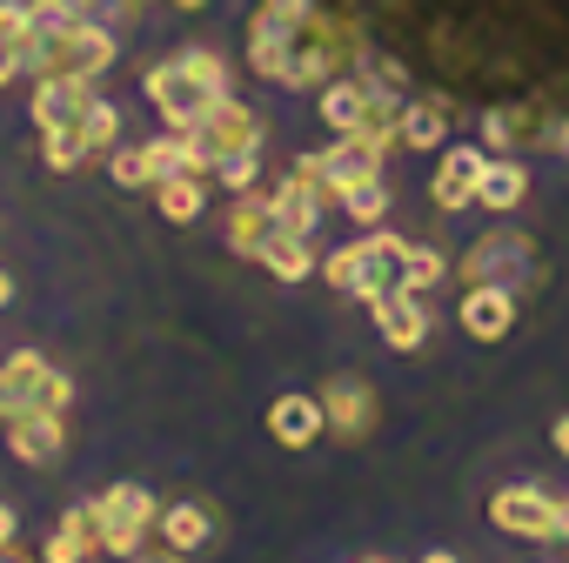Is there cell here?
I'll return each instance as SVG.
<instances>
[{
	"label": "cell",
	"mask_w": 569,
	"mask_h": 563,
	"mask_svg": "<svg viewBox=\"0 0 569 563\" xmlns=\"http://www.w3.org/2000/svg\"><path fill=\"white\" fill-rule=\"evenodd\" d=\"M322 282H329L336 296L376 303L382 289H396V282H402V235L369 228L362 241H349V248H336V255L322 261Z\"/></svg>",
	"instance_id": "obj_4"
},
{
	"label": "cell",
	"mask_w": 569,
	"mask_h": 563,
	"mask_svg": "<svg viewBox=\"0 0 569 563\" xmlns=\"http://www.w3.org/2000/svg\"><path fill=\"white\" fill-rule=\"evenodd\" d=\"M41 155H48V168H54V175H74V168L88 161V141H81V135H48V148H41Z\"/></svg>",
	"instance_id": "obj_34"
},
{
	"label": "cell",
	"mask_w": 569,
	"mask_h": 563,
	"mask_svg": "<svg viewBox=\"0 0 569 563\" xmlns=\"http://www.w3.org/2000/svg\"><path fill=\"white\" fill-rule=\"evenodd\" d=\"M8 303H14V275H8V268H0V309H8Z\"/></svg>",
	"instance_id": "obj_41"
},
{
	"label": "cell",
	"mask_w": 569,
	"mask_h": 563,
	"mask_svg": "<svg viewBox=\"0 0 569 563\" xmlns=\"http://www.w3.org/2000/svg\"><path fill=\"white\" fill-rule=\"evenodd\" d=\"M108 175H114V188H154V155H148V141L108 148Z\"/></svg>",
	"instance_id": "obj_29"
},
{
	"label": "cell",
	"mask_w": 569,
	"mask_h": 563,
	"mask_svg": "<svg viewBox=\"0 0 569 563\" xmlns=\"http://www.w3.org/2000/svg\"><path fill=\"white\" fill-rule=\"evenodd\" d=\"M362 34L342 21V14H309V21H296V34H289V75H281V88H322V81H336L349 61H362Z\"/></svg>",
	"instance_id": "obj_3"
},
{
	"label": "cell",
	"mask_w": 569,
	"mask_h": 563,
	"mask_svg": "<svg viewBox=\"0 0 569 563\" xmlns=\"http://www.w3.org/2000/svg\"><path fill=\"white\" fill-rule=\"evenodd\" d=\"M268 208H274V228H281V235H302V241H309L329 201H322V195H316L302 175H281V181L268 188Z\"/></svg>",
	"instance_id": "obj_19"
},
{
	"label": "cell",
	"mask_w": 569,
	"mask_h": 563,
	"mask_svg": "<svg viewBox=\"0 0 569 563\" xmlns=\"http://www.w3.org/2000/svg\"><path fill=\"white\" fill-rule=\"evenodd\" d=\"M449 275V255L442 248H429V241H402V289H436V282Z\"/></svg>",
	"instance_id": "obj_27"
},
{
	"label": "cell",
	"mask_w": 569,
	"mask_h": 563,
	"mask_svg": "<svg viewBox=\"0 0 569 563\" xmlns=\"http://www.w3.org/2000/svg\"><path fill=\"white\" fill-rule=\"evenodd\" d=\"M362 81L369 88H382V95H402V61H389V55H376V48H362Z\"/></svg>",
	"instance_id": "obj_33"
},
{
	"label": "cell",
	"mask_w": 569,
	"mask_h": 563,
	"mask_svg": "<svg viewBox=\"0 0 569 563\" xmlns=\"http://www.w3.org/2000/svg\"><path fill=\"white\" fill-rule=\"evenodd\" d=\"M154 530L168 536V550L188 556V550H201V543L214 536V510H208V503H168V510L154 516Z\"/></svg>",
	"instance_id": "obj_24"
},
{
	"label": "cell",
	"mask_w": 569,
	"mask_h": 563,
	"mask_svg": "<svg viewBox=\"0 0 569 563\" xmlns=\"http://www.w3.org/2000/svg\"><path fill=\"white\" fill-rule=\"evenodd\" d=\"M74 8H81V14H88V8H94V0H74Z\"/></svg>",
	"instance_id": "obj_46"
},
{
	"label": "cell",
	"mask_w": 569,
	"mask_h": 563,
	"mask_svg": "<svg viewBox=\"0 0 569 563\" xmlns=\"http://www.w3.org/2000/svg\"><path fill=\"white\" fill-rule=\"evenodd\" d=\"M376 101H382V88H369L362 75H336V81L316 88V108H322V121L336 135H362L369 115H376Z\"/></svg>",
	"instance_id": "obj_13"
},
{
	"label": "cell",
	"mask_w": 569,
	"mask_h": 563,
	"mask_svg": "<svg viewBox=\"0 0 569 563\" xmlns=\"http://www.w3.org/2000/svg\"><path fill=\"white\" fill-rule=\"evenodd\" d=\"M221 188H234V195H248L254 188V175H261V148H248V155H221L214 168H208Z\"/></svg>",
	"instance_id": "obj_32"
},
{
	"label": "cell",
	"mask_w": 569,
	"mask_h": 563,
	"mask_svg": "<svg viewBox=\"0 0 569 563\" xmlns=\"http://www.w3.org/2000/svg\"><path fill=\"white\" fill-rule=\"evenodd\" d=\"M41 556H48V563H88V550H81V543H74V536H68V530H54V536H48V550H41Z\"/></svg>",
	"instance_id": "obj_36"
},
{
	"label": "cell",
	"mask_w": 569,
	"mask_h": 563,
	"mask_svg": "<svg viewBox=\"0 0 569 563\" xmlns=\"http://www.w3.org/2000/svg\"><path fill=\"white\" fill-rule=\"evenodd\" d=\"M61 530H68V536H74V543H81L88 556L101 550V516H94V503H74V510L61 516Z\"/></svg>",
	"instance_id": "obj_35"
},
{
	"label": "cell",
	"mask_w": 569,
	"mask_h": 563,
	"mask_svg": "<svg viewBox=\"0 0 569 563\" xmlns=\"http://www.w3.org/2000/svg\"><path fill=\"white\" fill-rule=\"evenodd\" d=\"M549 443H556V456L569 463V416H556V429H549Z\"/></svg>",
	"instance_id": "obj_39"
},
{
	"label": "cell",
	"mask_w": 569,
	"mask_h": 563,
	"mask_svg": "<svg viewBox=\"0 0 569 563\" xmlns=\"http://www.w3.org/2000/svg\"><path fill=\"white\" fill-rule=\"evenodd\" d=\"M462 329L476 343H502L516 329V289H502V282H469V296H462Z\"/></svg>",
	"instance_id": "obj_15"
},
{
	"label": "cell",
	"mask_w": 569,
	"mask_h": 563,
	"mask_svg": "<svg viewBox=\"0 0 569 563\" xmlns=\"http://www.w3.org/2000/svg\"><path fill=\"white\" fill-rule=\"evenodd\" d=\"M114 68V34L88 14L48 28V34H28V75L48 81V75H68V81H101Z\"/></svg>",
	"instance_id": "obj_2"
},
{
	"label": "cell",
	"mask_w": 569,
	"mask_h": 563,
	"mask_svg": "<svg viewBox=\"0 0 569 563\" xmlns=\"http://www.w3.org/2000/svg\"><path fill=\"white\" fill-rule=\"evenodd\" d=\"M549 155H562V161H569V115H562V128H556V141H549Z\"/></svg>",
	"instance_id": "obj_40"
},
{
	"label": "cell",
	"mask_w": 569,
	"mask_h": 563,
	"mask_svg": "<svg viewBox=\"0 0 569 563\" xmlns=\"http://www.w3.org/2000/svg\"><path fill=\"white\" fill-rule=\"evenodd\" d=\"M289 21H274V14H261L254 8V21H248V68L261 75V81H274L281 88V75H289Z\"/></svg>",
	"instance_id": "obj_21"
},
{
	"label": "cell",
	"mask_w": 569,
	"mask_h": 563,
	"mask_svg": "<svg viewBox=\"0 0 569 563\" xmlns=\"http://www.w3.org/2000/svg\"><path fill=\"white\" fill-rule=\"evenodd\" d=\"M281 228H274V208H268V195H234V208H228V248L234 255H261L268 241H274Z\"/></svg>",
	"instance_id": "obj_22"
},
{
	"label": "cell",
	"mask_w": 569,
	"mask_h": 563,
	"mask_svg": "<svg viewBox=\"0 0 569 563\" xmlns=\"http://www.w3.org/2000/svg\"><path fill=\"white\" fill-rule=\"evenodd\" d=\"M254 261H261L274 282H302V275H316V255H309V241H302V235H274Z\"/></svg>",
	"instance_id": "obj_26"
},
{
	"label": "cell",
	"mask_w": 569,
	"mask_h": 563,
	"mask_svg": "<svg viewBox=\"0 0 569 563\" xmlns=\"http://www.w3.org/2000/svg\"><path fill=\"white\" fill-rule=\"evenodd\" d=\"M28 68V0H0V88Z\"/></svg>",
	"instance_id": "obj_25"
},
{
	"label": "cell",
	"mask_w": 569,
	"mask_h": 563,
	"mask_svg": "<svg viewBox=\"0 0 569 563\" xmlns=\"http://www.w3.org/2000/svg\"><path fill=\"white\" fill-rule=\"evenodd\" d=\"M342 215H349V221H362V228H376V221L389 215V181H382V175H369V181L342 188Z\"/></svg>",
	"instance_id": "obj_31"
},
{
	"label": "cell",
	"mask_w": 569,
	"mask_h": 563,
	"mask_svg": "<svg viewBox=\"0 0 569 563\" xmlns=\"http://www.w3.org/2000/svg\"><path fill=\"white\" fill-rule=\"evenodd\" d=\"M161 563H168V556H161Z\"/></svg>",
	"instance_id": "obj_48"
},
{
	"label": "cell",
	"mask_w": 569,
	"mask_h": 563,
	"mask_svg": "<svg viewBox=\"0 0 569 563\" xmlns=\"http://www.w3.org/2000/svg\"><path fill=\"white\" fill-rule=\"evenodd\" d=\"M482 148H449L442 161H436V181H429V195H436V208L442 215H456V208H469L476 201V181H482Z\"/></svg>",
	"instance_id": "obj_18"
},
{
	"label": "cell",
	"mask_w": 569,
	"mask_h": 563,
	"mask_svg": "<svg viewBox=\"0 0 569 563\" xmlns=\"http://www.w3.org/2000/svg\"><path fill=\"white\" fill-rule=\"evenodd\" d=\"M369 316H376V329H382V343H389L396 356H416V349L429 343V309H422L416 289H402V282L369 303Z\"/></svg>",
	"instance_id": "obj_11"
},
{
	"label": "cell",
	"mask_w": 569,
	"mask_h": 563,
	"mask_svg": "<svg viewBox=\"0 0 569 563\" xmlns=\"http://www.w3.org/2000/svg\"><path fill=\"white\" fill-rule=\"evenodd\" d=\"M0 563H14V556H0Z\"/></svg>",
	"instance_id": "obj_47"
},
{
	"label": "cell",
	"mask_w": 569,
	"mask_h": 563,
	"mask_svg": "<svg viewBox=\"0 0 569 563\" xmlns=\"http://www.w3.org/2000/svg\"><path fill=\"white\" fill-rule=\"evenodd\" d=\"M316 396H322V416H329V429H336L342 443H362V436L376 429V389H369L362 376H329Z\"/></svg>",
	"instance_id": "obj_12"
},
{
	"label": "cell",
	"mask_w": 569,
	"mask_h": 563,
	"mask_svg": "<svg viewBox=\"0 0 569 563\" xmlns=\"http://www.w3.org/2000/svg\"><path fill=\"white\" fill-rule=\"evenodd\" d=\"M449 121H456V108H449L442 95H436V101H402L396 141L416 148V155H436V148H449Z\"/></svg>",
	"instance_id": "obj_20"
},
{
	"label": "cell",
	"mask_w": 569,
	"mask_h": 563,
	"mask_svg": "<svg viewBox=\"0 0 569 563\" xmlns=\"http://www.w3.org/2000/svg\"><path fill=\"white\" fill-rule=\"evenodd\" d=\"M8 450H14V463H61V450H68V423L61 416H48V409H21V416H8Z\"/></svg>",
	"instance_id": "obj_16"
},
{
	"label": "cell",
	"mask_w": 569,
	"mask_h": 563,
	"mask_svg": "<svg viewBox=\"0 0 569 563\" xmlns=\"http://www.w3.org/2000/svg\"><path fill=\"white\" fill-rule=\"evenodd\" d=\"M556 536H562V543H569V496H562V523H556Z\"/></svg>",
	"instance_id": "obj_42"
},
{
	"label": "cell",
	"mask_w": 569,
	"mask_h": 563,
	"mask_svg": "<svg viewBox=\"0 0 569 563\" xmlns=\"http://www.w3.org/2000/svg\"><path fill=\"white\" fill-rule=\"evenodd\" d=\"M174 8H208V0H174Z\"/></svg>",
	"instance_id": "obj_44"
},
{
	"label": "cell",
	"mask_w": 569,
	"mask_h": 563,
	"mask_svg": "<svg viewBox=\"0 0 569 563\" xmlns=\"http://www.w3.org/2000/svg\"><path fill=\"white\" fill-rule=\"evenodd\" d=\"M141 88H148L154 115L181 135V128H194V121H201V115L228 95V61H221L214 48H181V55L154 61Z\"/></svg>",
	"instance_id": "obj_1"
},
{
	"label": "cell",
	"mask_w": 569,
	"mask_h": 563,
	"mask_svg": "<svg viewBox=\"0 0 569 563\" xmlns=\"http://www.w3.org/2000/svg\"><path fill=\"white\" fill-rule=\"evenodd\" d=\"M562 128V115L549 101H502V108H482V141L516 155V148H549Z\"/></svg>",
	"instance_id": "obj_9"
},
{
	"label": "cell",
	"mask_w": 569,
	"mask_h": 563,
	"mask_svg": "<svg viewBox=\"0 0 569 563\" xmlns=\"http://www.w3.org/2000/svg\"><path fill=\"white\" fill-rule=\"evenodd\" d=\"M529 235L522 228H489L482 241H469L462 255V282H502V289H516V275L529 268Z\"/></svg>",
	"instance_id": "obj_10"
},
{
	"label": "cell",
	"mask_w": 569,
	"mask_h": 563,
	"mask_svg": "<svg viewBox=\"0 0 569 563\" xmlns=\"http://www.w3.org/2000/svg\"><path fill=\"white\" fill-rule=\"evenodd\" d=\"M476 201H482L489 215H516V208L529 201V168H522L516 155H502V161H482V181H476Z\"/></svg>",
	"instance_id": "obj_23"
},
{
	"label": "cell",
	"mask_w": 569,
	"mask_h": 563,
	"mask_svg": "<svg viewBox=\"0 0 569 563\" xmlns=\"http://www.w3.org/2000/svg\"><path fill=\"white\" fill-rule=\"evenodd\" d=\"M422 563H456V556H449V550H429V556H422Z\"/></svg>",
	"instance_id": "obj_43"
},
{
	"label": "cell",
	"mask_w": 569,
	"mask_h": 563,
	"mask_svg": "<svg viewBox=\"0 0 569 563\" xmlns=\"http://www.w3.org/2000/svg\"><path fill=\"white\" fill-rule=\"evenodd\" d=\"M489 523L502 536H522V543H556V523H562V496H549L542 483H502L489 496Z\"/></svg>",
	"instance_id": "obj_7"
},
{
	"label": "cell",
	"mask_w": 569,
	"mask_h": 563,
	"mask_svg": "<svg viewBox=\"0 0 569 563\" xmlns=\"http://www.w3.org/2000/svg\"><path fill=\"white\" fill-rule=\"evenodd\" d=\"M261 14H274V21H289V28H296V21L316 14V0H261Z\"/></svg>",
	"instance_id": "obj_37"
},
{
	"label": "cell",
	"mask_w": 569,
	"mask_h": 563,
	"mask_svg": "<svg viewBox=\"0 0 569 563\" xmlns=\"http://www.w3.org/2000/svg\"><path fill=\"white\" fill-rule=\"evenodd\" d=\"M88 101H94V81L48 75V81L34 88V128H41V135H74L81 115H88Z\"/></svg>",
	"instance_id": "obj_14"
},
{
	"label": "cell",
	"mask_w": 569,
	"mask_h": 563,
	"mask_svg": "<svg viewBox=\"0 0 569 563\" xmlns=\"http://www.w3.org/2000/svg\"><path fill=\"white\" fill-rule=\"evenodd\" d=\"M322 429H329V416H322V396H302V389H289V396H274V403H268V436H274L281 450H309Z\"/></svg>",
	"instance_id": "obj_17"
},
{
	"label": "cell",
	"mask_w": 569,
	"mask_h": 563,
	"mask_svg": "<svg viewBox=\"0 0 569 563\" xmlns=\"http://www.w3.org/2000/svg\"><path fill=\"white\" fill-rule=\"evenodd\" d=\"M81 141H88V155H108V148H121V108L114 101H88V115H81V128H74Z\"/></svg>",
	"instance_id": "obj_28"
},
{
	"label": "cell",
	"mask_w": 569,
	"mask_h": 563,
	"mask_svg": "<svg viewBox=\"0 0 569 563\" xmlns=\"http://www.w3.org/2000/svg\"><path fill=\"white\" fill-rule=\"evenodd\" d=\"M356 563H389V556H356Z\"/></svg>",
	"instance_id": "obj_45"
},
{
	"label": "cell",
	"mask_w": 569,
	"mask_h": 563,
	"mask_svg": "<svg viewBox=\"0 0 569 563\" xmlns=\"http://www.w3.org/2000/svg\"><path fill=\"white\" fill-rule=\"evenodd\" d=\"M68 403H74V383H68L54 363H41V356L0 363V423L21 416V409H48V416H61Z\"/></svg>",
	"instance_id": "obj_6"
},
{
	"label": "cell",
	"mask_w": 569,
	"mask_h": 563,
	"mask_svg": "<svg viewBox=\"0 0 569 563\" xmlns=\"http://www.w3.org/2000/svg\"><path fill=\"white\" fill-rule=\"evenodd\" d=\"M94 516H101V550H108V556H134L141 536L154 530L161 503H154L141 483H108V490L94 496Z\"/></svg>",
	"instance_id": "obj_8"
},
{
	"label": "cell",
	"mask_w": 569,
	"mask_h": 563,
	"mask_svg": "<svg viewBox=\"0 0 569 563\" xmlns=\"http://www.w3.org/2000/svg\"><path fill=\"white\" fill-rule=\"evenodd\" d=\"M154 208H161L168 221H194V215H201V175H168V181H154Z\"/></svg>",
	"instance_id": "obj_30"
},
{
	"label": "cell",
	"mask_w": 569,
	"mask_h": 563,
	"mask_svg": "<svg viewBox=\"0 0 569 563\" xmlns=\"http://www.w3.org/2000/svg\"><path fill=\"white\" fill-rule=\"evenodd\" d=\"M181 141H188V155H194V175H208L221 155H248V148H261V115H254L248 101L221 95L194 128H181Z\"/></svg>",
	"instance_id": "obj_5"
},
{
	"label": "cell",
	"mask_w": 569,
	"mask_h": 563,
	"mask_svg": "<svg viewBox=\"0 0 569 563\" xmlns=\"http://www.w3.org/2000/svg\"><path fill=\"white\" fill-rule=\"evenodd\" d=\"M21 536V510H8V503H0V550H8Z\"/></svg>",
	"instance_id": "obj_38"
}]
</instances>
